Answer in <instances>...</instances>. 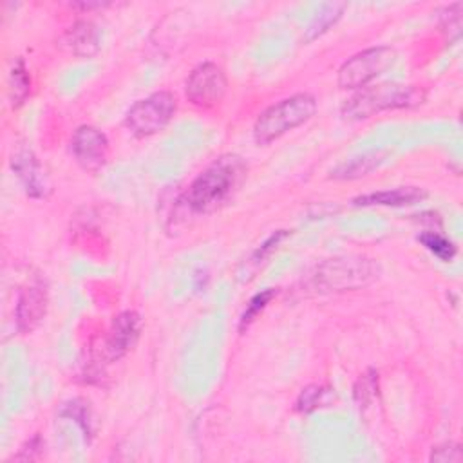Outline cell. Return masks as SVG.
I'll return each mask as SVG.
<instances>
[{
    "mask_svg": "<svg viewBox=\"0 0 463 463\" xmlns=\"http://www.w3.org/2000/svg\"><path fill=\"white\" fill-rule=\"evenodd\" d=\"M244 175L246 163L242 157L221 156L192 181L184 194V204L195 213H212L235 194Z\"/></svg>",
    "mask_w": 463,
    "mask_h": 463,
    "instance_id": "obj_1",
    "label": "cell"
},
{
    "mask_svg": "<svg viewBox=\"0 0 463 463\" xmlns=\"http://www.w3.org/2000/svg\"><path fill=\"white\" fill-rule=\"evenodd\" d=\"M177 109V99L168 90L152 92L146 98L137 99L125 116L127 128L137 136L146 137L163 130L174 118Z\"/></svg>",
    "mask_w": 463,
    "mask_h": 463,
    "instance_id": "obj_5",
    "label": "cell"
},
{
    "mask_svg": "<svg viewBox=\"0 0 463 463\" xmlns=\"http://www.w3.org/2000/svg\"><path fill=\"white\" fill-rule=\"evenodd\" d=\"M344 9H345V4H336V2L322 4L320 9L317 11V16L311 20V24L307 27L306 40H313L318 34H322L324 31H327L342 16Z\"/></svg>",
    "mask_w": 463,
    "mask_h": 463,
    "instance_id": "obj_16",
    "label": "cell"
},
{
    "mask_svg": "<svg viewBox=\"0 0 463 463\" xmlns=\"http://www.w3.org/2000/svg\"><path fill=\"white\" fill-rule=\"evenodd\" d=\"M317 112V99L307 92H298L269 105L253 125L257 145H268L289 130L300 127Z\"/></svg>",
    "mask_w": 463,
    "mask_h": 463,
    "instance_id": "obj_4",
    "label": "cell"
},
{
    "mask_svg": "<svg viewBox=\"0 0 463 463\" xmlns=\"http://www.w3.org/2000/svg\"><path fill=\"white\" fill-rule=\"evenodd\" d=\"M380 268L373 259L362 255L333 257L311 271L306 286L313 293H342L369 286L378 279Z\"/></svg>",
    "mask_w": 463,
    "mask_h": 463,
    "instance_id": "obj_2",
    "label": "cell"
},
{
    "mask_svg": "<svg viewBox=\"0 0 463 463\" xmlns=\"http://www.w3.org/2000/svg\"><path fill=\"white\" fill-rule=\"evenodd\" d=\"M87 405H89V403H85L83 400L76 398V400H72V402H69V403L63 405L61 416L72 418V420L81 427V430L85 432V436H90V434H92V425H90L92 421H90V411H89Z\"/></svg>",
    "mask_w": 463,
    "mask_h": 463,
    "instance_id": "obj_19",
    "label": "cell"
},
{
    "mask_svg": "<svg viewBox=\"0 0 463 463\" xmlns=\"http://www.w3.org/2000/svg\"><path fill=\"white\" fill-rule=\"evenodd\" d=\"M101 33L90 20L74 22L61 36V47L74 56L89 58L99 51Z\"/></svg>",
    "mask_w": 463,
    "mask_h": 463,
    "instance_id": "obj_12",
    "label": "cell"
},
{
    "mask_svg": "<svg viewBox=\"0 0 463 463\" xmlns=\"http://www.w3.org/2000/svg\"><path fill=\"white\" fill-rule=\"evenodd\" d=\"M286 235H288V230H277L275 233H271V235L251 253L250 262H251V264H259V262H262L264 259H268L269 253L279 246V242H280Z\"/></svg>",
    "mask_w": 463,
    "mask_h": 463,
    "instance_id": "obj_21",
    "label": "cell"
},
{
    "mask_svg": "<svg viewBox=\"0 0 463 463\" xmlns=\"http://www.w3.org/2000/svg\"><path fill=\"white\" fill-rule=\"evenodd\" d=\"M418 241L434 255L438 257L439 260L443 262H449L454 259L456 255V246L452 241H449L445 235H441L439 232H434V230H427L423 233L418 235Z\"/></svg>",
    "mask_w": 463,
    "mask_h": 463,
    "instance_id": "obj_17",
    "label": "cell"
},
{
    "mask_svg": "<svg viewBox=\"0 0 463 463\" xmlns=\"http://www.w3.org/2000/svg\"><path fill=\"white\" fill-rule=\"evenodd\" d=\"M427 197V192L420 186H398L380 192L364 194L353 199L354 206H407L420 203Z\"/></svg>",
    "mask_w": 463,
    "mask_h": 463,
    "instance_id": "obj_13",
    "label": "cell"
},
{
    "mask_svg": "<svg viewBox=\"0 0 463 463\" xmlns=\"http://www.w3.org/2000/svg\"><path fill=\"white\" fill-rule=\"evenodd\" d=\"M31 90V78L25 67V61L22 58H16L13 61L11 72H9V99L13 107H20Z\"/></svg>",
    "mask_w": 463,
    "mask_h": 463,
    "instance_id": "obj_15",
    "label": "cell"
},
{
    "mask_svg": "<svg viewBox=\"0 0 463 463\" xmlns=\"http://www.w3.org/2000/svg\"><path fill=\"white\" fill-rule=\"evenodd\" d=\"M11 168L20 179L25 194L33 199H43L51 192L47 174L36 156L27 146H18L11 156Z\"/></svg>",
    "mask_w": 463,
    "mask_h": 463,
    "instance_id": "obj_9",
    "label": "cell"
},
{
    "mask_svg": "<svg viewBox=\"0 0 463 463\" xmlns=\"http://www.w3.org/2000/svg\"><path fill=\"white\" fill-rule=\"evenodd\" d=\"M71 152L83 170L98 172L109 159V139L99 128L81 125L71 137Z\"/></svg>",
    "mask_w": 463,
    "mask_h": 463,
    "instance_id": "obj_8",
    "label": "cell"
},
{
    "mask_svg": "<svg viewBox=\"0 0 463 463\" xmlns=\"http://www.w3.org/2000/svg\"><path fill=\"white\" fill-rule=\"evenodd\" d=\"M275 293H277L275 289H264L250 298V302L246 304V307L239 318V331H244L250 327V324L259 317V313L271 302Z\"/></svg>",
    "mask_w": 463,
    "mask_h": 463,
    "instance_id": "obj_18",
    "label": "cell"
},
{
    "mask_svg": "<svg viewBox=\"0 0 463 463\" xmlns=\"http://www.w3.org/2000/svg\"><path fill=\"white\" fill-rule=\"evenodd\" d=\"M383 161H385V152H382V150L365 152L362 156H354V157L336 165L329 172V177L331 179H342V181L358 179V177H364V175L371 174L373 170H376Z\"/></svg>",
    "mask_w": 463,
    "mask_h": 463,
    "instance_id": "obj_14",
    "label": "cell"
},
{
    "mask_svg": "<svg viewBox=\"0 0 463 463\" xmlns=\"http://www.w3.org/2000/svg\"><path fill=\"white\" fill-rule=\"evenodd\" d=\"M326 396V389L320 385H307L306 389L300 391L297 398V411L300 412H311L315 411Z\"/></svg>",
    "mask_w": 463,
    "mask_h": 463,
    "instance_id": "obj_20",
    "label": "cell"
},
{
    "mask_svg": "<svg viewBox=\"0 0 463 463\" xmlns=\"http://www.w3.org/2000/svg\"><path fill=\"white\" fill-rule=\"evenodd\" d=\"M47 289L42 282L27 284L16 302V329L20 333H31L45 317L47 311Z\"/></svg>",
    "mask_w": 463,
    "mask_h": 463,
    "instance_id": "obj_11",
    "label": "cell"
},
{
    "mask_svg": "<svg viewBox=\"0 0 463 463\" xmlns=\"http://www.w3.org/2000/svg\"><path fill=\"white\" fill-rule=\"evenodd\" d=\"M430 459L432 461H459L461 459V449L458 443H445V445H439V447H434L432 449V454H430Z\"/></svg>",
    "mask_w": 463,
    "mask_h": 463,
    "instance_id": "obj_22",
    "label": "cell"
},
{
    "mask_svg": "<svg viewBox=\"0 0 463 463\" xmlns=\"http://www.w3.org/2000/svg\"><path fill=\"white\" fill-rule=\"evenodd\" d=\"M228 89L224 71L212 63H199L186 78L184 94L186 99L199 109H212L224 98Z\"/></svg>",
    "mask_w": 463,
    "mask_h": 463,
    "instance_id": "obj_7",
    "label": "cell"
},
{
    "mask_svg": "<svg viewBox=\"0 0 463 463\" xmlns=\"http://www.w3.org/2000/svg\"><path fill=\"white\" fill-rule=\"evenodd\" d=\"M396 60L394 49L387 45L364 49L351 58H347L338 69V87L340 89H364L374 78L383 74Z\"/></svg>",
    "mask_w": 463,
    "mask_h": 463,
    "instance_id": "obj_6",
    "label": "cell"
},
{
    "mask_svg": "<svg viewBox=\"0 0 463 463\" xmlns=\"http://www.w3.org/2000/svg\"><path fill=\"white\" fill-rule=\"evenodd\" d=\"M141 331V318L136 311H123L114 317L105 340V354L109 360L125 356L137 342Z\"/></svg>",
    "mask_w": 463,
    "mask_h": 463,
    "instance_id": "obj_10",
    "label": "cell"
},
{
    "mask_svg": "<svg viewBox=\"0 0 463 463\" xmlns=\"http://www.w3.org/2000/svg\"><path fill=\"white\" fill-rule=\"evenodd\" d=\"M425 94L416 85H405L396 81L376 83L360 89L342 105V116L345 119H365L383 110L409 109L420 105Z\"/></svg>",
    "mask_w": 463,
    "mask_h": 463,
    "instance_id": "obj_3",
    "label": "cell"
}]
</instances>
